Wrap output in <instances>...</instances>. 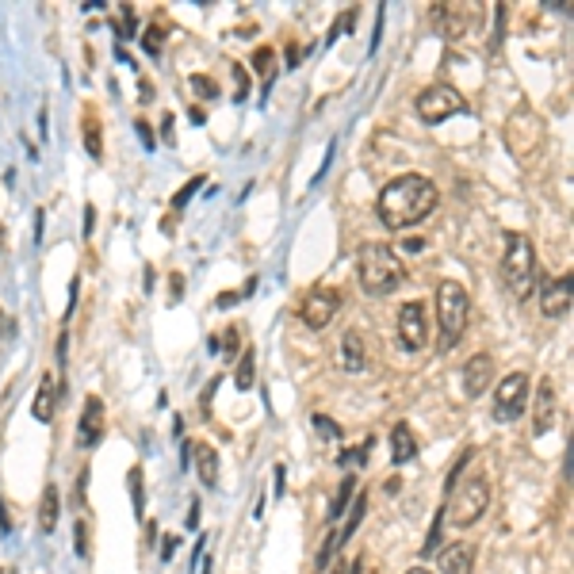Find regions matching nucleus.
Here are the masks:
<instances>
[{"instance_id": "27", "label": "nucleus", "mask_w": 574, "mask_h": 574, "mask_svg": "<svg viewBox=\"0 0 574 574\" xmlns=\"http://www.w3.org/2000/svg\"><path fill=\"white\" fill-rule=\"evenodd\" d=\"M85 150H88V157H96V162L104 157V134H100V123H96L92 116H85Z\"/></svg>"}, {"instance_id": "8", "label": "nucleus", "mask_w": 574, "mask_h": 574, "mask_svg": "<svg viewBox=\"0 0 574 574\" xmlns=\"http://www.w3.org/2000/svg\"><path fill=\"white\" fill-rule=\"evenodd\" d=\"M529 410V372H509L498 379V394H494V421H517Z\"/></svg>"}, {"instance_id": "30", "label": "nucleus", "mask_w": 574, "mask_h": 574, "mask_svg": "<svg viewBox=\"0 0 574 574\" xmlns=\"http://www.w3.org/2000/svg\"><path fill=\"white\" fill-rule=\"evenodd\" d=\"M338 548H341V544H338V532H329V536H326V544L318 548V560H314V570H318V574H322V570L333 563V555H338Z\"/></svg>"}, {"instance_id": "33", "label": "nucleus", "mask_w": 574, "mask_h": 574, "mask_svg": "<svg viewBox=\"0 0 574 574\" xmlns=\"http://www.w3.org/2000/svg\"><path fill=\"white\" fill-rule=\"evenodd\" d=\"M440 532H444V509H437V517H433V524H429V536H425V555H433V548L440 544Z\"/></svg>"}, {"instance_id": "45", "label": "nucleus", "mask_w": 574, "mask_h": 574, "mask_svg": "<svg viewBox=\"0 0 574 574\" xmlns=\"http://www.w3.org/2000/svg\"><path fill=\"white\" fill-rule=\"evenodd\" d=\"M0 532H12V521H8V514H5V502H0Z\"/></svg>"}, {"instance_id": "18", "label": "nucleus", "mask_w": 574, "mask_h": 574, "mask_svg": "<svg viewBox=\"0 0 574 574\" xmlns=\"http://www.w3.org/2000/svg\"><path fill=\"white\" fill-rule=\"evenodd\" d=\"M440 570L444 574H471L475 570V548L471 544H449L440 551Z\"/></svg>"}, {"instance_id": "3", "label": "nucleus", "mask_w": 574, "mask_h": 574, "mask_svg": "<svg viewBox=\"0 0 574 574\" xmlns=\"http://www.w3.org/2000/svg\"><path fill=\"white\" fill-rule=\"evenodd\" d=\"M502 280L517 299H529L536 292V245L529 234L505 230V253H502Z\"/></svg>"}, {"instance_id": "22", "label": "nucleus", "mask_w": 574, "mask_h": 574, "mask_svg": "<svg viewBox=\"0 0 574 574\" xmlns=\"http://www.w3.org/2000/svg\"><path fill=\"white\" fill-rule=\"evenodd\" d=\"M353 498H356V475H348V471H345L341 486L333 490V502H329V521H341L345 505H353Z\"/></svg>"}, {"instance_id": "41", "label": "nucleus", "mask_w": 574, "mask_h": 574, "mask_svg": "<svg viewBox=\"0 0 574 574\" xmlns=\"http://www.w3.org/2000/svg\"><path fill=\"white\" fill-rule=\"evenodd\" d=\"M85 486H88V471H81V478H77V494H73L77 502H85Z\"/></svg>"}, {"instance_id": "25", "label": "nucleus", "mask_w": 574, "mask_h": 574, "mask_svg": "<svg viewBox=\"0 0 574 574\" xmlns=\"http://www.w3.org/2000/svg\"><path fill=\"white\" fill-rule=\"evenodd\" d=\"M253 379H257V353H253V348H245L242 364H237V375H234V387H237V391H249Z\"/></svg>"}, {"instance_id": "11", "label": "nucleus", "mask_w": 574, "mask_h": 574, "mask_svg": "<svg viewBox=\"0 0 574 574\" xmlns=\"http://www.w3.org/2000/svg\"><path fill=\"white\" fill-rule=\"evenodd\" d=\"M433 20H437V27L444 31V39H459V35H468V31L483 20V8L478 5H440V8H433Z\"/></svg>"}, {"instance_id": "48", "label": "nucleus", "mask_w": 574, "mask_h": 574, "mask_svg": "<svg viewBox=\"0 0 574 574\" xmlns=\"http://www.w3.org/2000/svg\"><path fill=\"white\" fill-rule=\"evenodd\" d=\"M196 521H199V505H191L188 509V529H196Z\"/></svg>"}, {"instance_id": "19", "label": "nucleus", "mask_w": 574, "mask_h": 574, "mask_svg": "<svg viewBox=\"0 0 574 574\" xmlns=\"http://www.w3.org/2000/svg\"><path fill=\"white\" fill-rule=\"evenodd\" d=\"M58 517H61V490L51 483L42 490V502H39V532L51 536L58 529Z\"/></svg>"}, {"instance_id": "20", "label": "nucleus", "mask_w": 574, "mask_h": 574, "mask_svg": "<svg viewBox=\"0 0 574 574\" xmlns=\"http://www.w3.org/2000/svg\"><path fill=\"white\" fill-rule=\"evenodd\" d=\"M191 456H196V475L203 486H218V452L211 449V444H196V449H188Z\"/></svg>"}, {"instance_id": "47", "label": "nucleus", "mask_w": 574, "mask_h": 574, "mask_svg": "<svg viewBox=\"0 0 574 574\" xmlns=\"http://www.w3.org/2000/svg\"><path fill=\"white\" fill-rule=\"evenodd\" d=\"M172 551H177V536L165 540V555H162V560H172Z\"/></svg>"}, {"instance_id": "31", "label": "nucleus", "mask_w": 574, "mask_h": 574, "mask_svg": "<svg viewBox=\"0 0 574 574\" xmlns=\"http://www.w3.org/2000/svg\"><path fill=\"white\" fill-rule=\"evenodd\" d=\"M142 46H146V54H150V58L162 54V46H165V31H162V23L146 27V35H142Z\"/></svg>"}, {"instance_id": "2", "label": "nucleus", "mask_w": 574, "mask_h": 574, "mask_svg": "<svg viewBox=\"0 0 574 574\" xmlns=\"http://www.w3.org/2000/svg\"><path fill=\"white\" fill-rule=\"evenodd\" d=\"M356 280L368 295H391L398 287L406 283V264L403 257L383 245V242H372V245H360L356 253Z\"/></svg>"}, {"instance_id": "14", "label": "nucleus", "mask_w": 574, "mask_h": 574, "mask_svg": "<svg viewBox=\"0 0 574 574\" xmlns=\"http://www.w3.org/2000/svg\"><path fill=\"white\" fill-rule=\"evenodd\" d=\"M494 383V356L490 353H478L464 364V394L468 398H483L486 387Z\"/></svg>"}, {"instance_id": "38", "label": "nucleus", "mask_w": 574, "mask_h": 574, "mask_svg": "<svg viewBox=\"0 0 574 574\" xmlns=\"http://www.w3.org/2000/svg\"><path fill=\"white\" fill-rule=\"evenodd\" d=\"M138 126V138H142V146L153 150V134H150V123H134Z\"/></svg>"}, {"instance_id": "40", "label": "nucleus", "mask_w": 574, "mask_h": 574, "mask_svg": "<svg viewBox=\"0 0 574 574\" xmlns=\"http://www.w3.org/2000/svg\"><path fill=\"white\" fill-rule=\"evenodd\" d=\"M92 222H96V207L85 203V237H92Z\"/></svg>"}, {"instance_id": "9", "label": "nucleus", "mask_w": 574, "mask_h": 574, "mask_svg": "<svg viewBox=\"0 0 574 574\" xmlns=\"http://www.w3.org/2000/svg\"><path fill=\"white\" fill-rule=\"evenodd\" d=\"M429 341V314H425V302H406L398 307V345L406 353H418Z\"/></svg>"}, {"instance_id": "13", "label": "nucleus", "mask_w": 574, "mask_h": 574, "mask_svg": "<svg viewBox=\"0 0 574 574\" xmlns=\"http://www.w3.org/2000/svg\"><path fill=\"white\" fill-rule=\"evenodd\" d=\"M100 433H104V403H100V394H88L85 410H81V425H77V444L81 449H96Z\"/></svg>"}, {"instance_id": "35", "label": "nucleus", "mask_w": 574, "mask_h": 574, "mask_svg": "<svg viewBox=\"0 0 574 574\" xmlns=\"http://www.w3.org/2000/svg\"><path fill=\"white\" fill-rule=\"evenodd\" d=\"M234 88H237L234 100H245V96H249V77H245V66H234Z\"/></svg>"}, {"instance_id": "29", "label": "nucleus", "mask_w": 574, "mask_h": 574, "mask_svg": "<svg viewBox=\"0 0 574 574\" xmlns=\"http://www.w3.org/2000/svg\"><path fill=\"white\" fill-rule=\"evenodd\" d=\"M310 425H314L326 440H341V437H345V429H341L338 421H333V418H326V413H310Z\"/></svg>"}, {"instance_id": "16", "label": "nucleus", "mask_w": 574, "mask_h": 574, "mask_svg": "<svg viewBox=\"0 0 574 574\" xmlns=\"http://www.w3.org/2000/svg\"><path fill=\"white\" fill-rule=\"evenodd\" d=\"M58 398H61V383L46 372L39 379V391H35V403H31V413L46 425V421H54V410H58Z\"/></svg>"}, {"instance_id": "23", "label": "nucleus", "mask_w": 574, "mask_h": 574, "mask_svg": "<svg viewBox=\"0 0 574 574\" xmlns=\"http://www.w3.org/2000/svg\"><path fill=\"white\" fill-rule=\"evenodd\" d=\"M364 509H368V498H364V494H356V498H353V514H348V517H345V524L338 529V544H341V548H345L348 540L356 536L360 521H364Z\"/></svg>"}, {"instance_id": "50", "label": "nucleus", "mask_w": 574, "mask_h": 574, "mask_svg": "<svg viewBox=\"0 0 574 574\" xmlns=\"http://www.w3.org/2000/svg\"><path fill=\"white\" fill-rule=\"evenodd\" d=\"M0 253H5V227H0Z\"/></svg>"}, {"instance_id": "21", "label": "nucleus", "mask_w": 574, "mask_h": 574, "mask_svg": "<svg viewBox=\"0 0 574 574\" xmlns=\"http://www.w3.org/2000/svg\"><path fill=\"white\" fill-rule=\"evenodd\" d=\"M341 360H345V372H364V338H360V329H348L341 338Z\"/></svg>"}, {"instance_id": "49", "label": "nucleus", "mask_w": 574, "mask_h": 574, "mask_svg": "<svg viewBox=\"0 0 574 574\" xmlns=\"http://www.w3.org/2000/svg\"><path fill=\"white\" fill-rule=\"evenodd\" d=\"M406 574H433V570H425V567H413V570H406Z\"/></svg>"}, {"instance_id": "24", "label": "nucleus", "mask_w": 574, "mask_h": 574, "mask_svg": "<svg viewBox=\"0 0 574 574\" xmlns=\"http://www.w3.org/2000/svg\"><path fill=\"white\" fill-rule=\"evenodd\" d=\"M126 486H131V505H134V517L142 521L146 517V475H142V468L134 464L131 475H126Z\"/></svg>"}, {"instance_id": "7", "label": "nucleus", "mask_w": 574, "mask_h": 574, "mask_svg": "<svg viewBox=\"0 0 574 574\" xmlns=\"http://www.w3.org/2000/svg\"><path fill=\"white\" fill-rule=\"evenodd\" d=\"M459 111H468V100H464V96H459L452 85H444V81L421 88V96H418V116H421V123H429V126L452 119V116H459Z\"/></svg>"}, {"instance_id": "32", "label": "nucleus", "mask_w": 574, "mask_h": 574, "mask_svg": "<svg viewBox=\"0 0 574 574\" xmlns=\"http://www.w3.org/2000/svg\"><path fill=\"white\" fill-rule=\"evenodd\" d=\"M191 92H199L203 100H218V85L211 81V77H203V73H191Z\"/></svg>"}, {"instance_id": "12", "label": "nucleus", "mask_w": 574, "mask_h": 574, "mask_svg": "<svg viewBox=\"0 0 574 574\" xmlns=\"http://www.w3.org/2000/svg\"><path fill=\"white\" fill-rule=\"evenodd\" d=\"M555 421H560V403H555V383L540 379L536 383V403H532V437H548Z\"/></svg>"}, {"instance_id": "1", "label": "nucleus", "mask_w": 574, "mask_h": 574, "mask_svg": "<svg viewBox=\"0 0 574 574\" xmlns=\"http://www.w3.org/2000/svg\"><path fill=\"white\" fill-rule=\"evenodd\" d=\"M433 207H437V184L421 177V172H406V177H394L379 191L375 211L387 230H410L433 215Z\"/></svg>"}, {"instance_id": "39", "label": "nucleus", "mask_w": 574, "mask_h": 574, "mask_svg": "<svg viewBox=\"0 0 574 574\" xmlns=\"http://www.w3.org/2000/svg\"><path fill=\"white\" fill-rule=\"evenodd\" d=\"M283 490H287V471L283 464H276V498H283Z\"/></svg>"}, {"instance_id": "4", "label": "nucleus", "mask_w": 574, "mask_h": 574, "mask_svg": "<svg viewBox=\"0 0 574 574\" xmlns=\"http://www.w3.org/2000/svg\"><path fill=\"white\" fill-rule=\"evenodd\" d=\"M505 150L514 153V162L524 169V165H532L540 153H544V123H540V116L529 107V104H521L514 116L505 119Z\"/></svg>"}, {"instance_id": "28", "label": "nucleus", "mask_w": 574, "mask_h": 574, "mask_svg": "<svg viewBox=\"0 0 574 574\" xmlns=\"http://www.w3.org/2000/svg\"><path fill=\"white\" fill-rule=\"evenodd\" d=\"M73 548L81 560H92V532H88V521H77L73 524Z\"/></svg>"}, {"instance_id": "44", "label": "nucleus", "mask_w": 574, "mask_h": 574, "mask_svg": "<svg viewBox=\"0 0 574 574\" xmlns=\"http://www.w3.org/2000/svg\"><path fill=\"white\" fill-rule=\"evenodd\" d=\"M403 249H406V253H421V249H425V242H421V237H410V242H406Z\"/></svg>"}, {"instance_id": "36", "label": "nucleus", "mask_w": 574, "mask_h": 574, "mask_svg": "<svg viewBox=\"0 0 574 574\" xmlns=\"http://www.w3.org/2000/svg\"><path fill=\"white\" fill-rule=\"evenodd\" d=\"M253 61H257V66H253V69H257V73H264V77H273V51H268V46H261V51H257V58H253Z\"/></svg>"}, {"instance_id": "34", "label": "nucleus", "mask_w": 574, "mask_h": 574, "mask_svg": "<svg viewBox=\"0 0 574 574\" xmlns=\"http://www.w3.org/2000/svg\"><path fill=\"white\" fill-rule=\"evenodd\" d=\"M199 184H203V177H196V181H188V184H184V188L177 191V196H172V207H177V211H181V207H184V203H188L191 196H196V188H199Z\"/></svg>"}, {"instance_id": "42", "label": "nucleus", "mask_w": 574, "mask_h": 574, "mask_svg": "<svg viewBox=\"0 0 574 574\" xmlns=\"http://www.w3.org/2000/svg\"><path fill=\"white\" fill-rule=\"evenodd\" d=\"M162 134H165V142H169V146H172V142H177V138H172V116H165V119H162Z\"/></svg>"}, {"instance_id": "17", "label": "nucleus", "mask_w": 574, "mask_h": 574, "mask_svg": "<svg viewBox=\"0 0 574 574\" xmlns=\"http://www.w3.org/2000/svg\"><path fill=\"white\" fill-rule=\"evenodd\" d=\"M413 456H418V440H413V429L406 421H398L391 429V459H394V468H406L413 464Z\"/></svg>"}, {"instance_id": "26", "label": "nucleus", "mask_w": 574, "mask_h": 574, "mask_svg": "<svg viewBox=\"0 0 574 574\" xmlns=\"http://www.w3.org/2000/svg\"><path fill=\"white\" fill-rule=\"evenodd\" d=\"M372 437L368 440H364V444H356V449H345L341 456H338V468L345 471V468H364V464H368V452H372Z\"/></svg>"}, {"instance_id": "46", "label": "nucleus", "mask_w": 574, "mask_h": 574, "mask_svg": "<svg viewBox=\"0 0 574 574\" xmlns=\"http://www.w3.org/2000/svg\"><path fill=\"white\" fill-rule=\"evenodd\" d=\"M237 299H242V295H234V292H230V295H218V302H215V307L222 310V307H230V302H237Z\"/></svg>"}, {"instance_id": "37", "label": "nucleus", "mask_w": 574, "mask_h": 574, "mask_svg": "<svg viewBox=\"0 0 574 574\" xmlns=\"http://www.w3.org/2000/svg\"><path fill=\"white\" fill-rule=\"evenodd\" d=\"M134 12H131V5H123V23H119V31H123V39H131L134 35Z\"/></svg>"}, {"instance_id": "15", "label": "nucleus", "mask_w": 574, "mask_h": 574, "mask_svg": "<svg viewBox=\"0 0 574 574\" xmlns=\"http://www.w3.org/2000/svg\"><path fill=\"white\" fill-rule=\"evenodd\" d=\"M540 310L548 318H563L570 310V280H544L540 283Z\"/></svg>"}, {"instance_id": "5", "label": "nucleus", "mask_w": 574, "mask_h": 574, "mask_svg": "<svg viewBox=\"0 0 574 574\" xmlns=\"http://www.w3.org/2000/svg\"><path fill=\"white\" fill-rule=\"evenodd\" d=\"M468 310H471V299H468V287L459 280H440L437 283V322H440V345L452 348L468 329Z\"/></svg>"}, {"instance_id": "6", "label": "nucleus", "mask_w": 574, "mask_h": 574, "mask_svg": "<svg viewBox=\"0 0 574 574\" xmlns=\"http://www.w3.org/2000/svg\"><path fill=\"white\" fill-rule=\"evenodd\" d=\"M490 505V483L483 475H471L464 483H456L449 502H444V517H449L456 529H471V524L486 514Z\"/></svg>"}, {"instance_id": "10", "label": "nucleus", "mask_w": 574, "mask_h": 574, "mask_svg": "<svg viewBox=\"0 0 574 574\" xmlns=\"http://www.w3.org/2000/svg\"><path fill=\"white\" fill-rule=\"evenodd\" d=\"M338 310H341V295L333 292V287H314V292L302 299V307H299V314H302V322H307L310 329H326L333 318H338Z\"/></svg>"}, {"instance_id": "43", "label": "nucleus", "mask_w": 574, "mask_h": 574, "mask_svg": "<svg viewBox=\"0 0 574 574\" xmlns=\"http://www.w3.org/2000/svg\"><path fill=\"white\" fill-rule=\"evenodd\" d=\"M42 227H46V215L35 211V242H42Z\"/></svg>"}]
</instances>
